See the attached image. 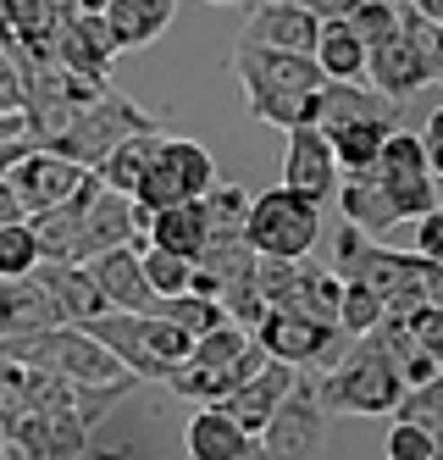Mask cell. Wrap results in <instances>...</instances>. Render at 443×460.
I'll list each match as a JSON object with an SVG mask.
<instances>
[{
	"label": "cell",
	"instance_id": "obj_1",
	"mask_svg": "<svg viewBox=\"0 0 443 460\" xmlns=\"http://www.w3.org/2000/svg\"><path fill=\"white\" fill-rule=\"evenodd\" d=\"M332 272L344 283L371 288L383 300V311H394V316H404L421 300L443 305V261H421L416 250H388L350 222L338 227V239H332Z\"/></svg>",
	"mask_w": 443,
	"mask_h": 460
},
{
	"label": "cell",
	"instance_id": "obj_2",
	"mask_svg": "<svg viewBox=\"0 0 443 460\" xmlns=\"http://www.w3.org/2000/svg\"><path fill=\"white\" fill-rule=\"evenodd\" d=\"M233 73L244 84V101L255 122L271 128H305L316 122L322 106V73L311 56H294V50H255V45H233Z\"/></svg>",
	"mask_w": 443,
	"mask_h": 460
},
{
	"label": "cell",
	"instance_id": "obj_3",
	"mask_svg": "<svg viewBox=\"0 0 443 460\" xmlns=\"http://www.w3.org/2000/svg\"><path fill=\"white\" fill-rule=\"evenodd\" d=\"M305 383H311V400L327 416H394L399 394H404L399 367L383 355V344L371 333L350 339V349L332 355L316 377L305 372Z\"/></svg>",
	"mask_w": 443,
	"mask_h": 460
},
{
	"label": "cell",
	"instance_id": "obj_4",
	"mask_svg": "<svg viewBox=\"0 0 443 460\" xmlns=\"http://www.w3.org/2000/svg\"><path fill=\"white\" fill-rule=\"evenodd\" d=\"M443 78V22L399 6V22L366 45V84L388 101H411Z\"/></svg>",
	"mask_w": 443,
	"mask_h": 460
},
{
	"label": "cell",
	"instance_id": "obj_5",
	"mask_svg": "<svg viewBox=\"0 0 443 460\" xmlns=\"http://www.w3.org/2000/svg\"><path fill=\"white\" fill-rule=\"evenodd\" d=\"M84 333L94 344H106L133 383H166L189 360V344H194L155 311H106V316L84 322Z\"/></svg>",
	"mask_w": 443,
	"mask_h": 460
},
{
	"label": "cell",
	"instance_id": "obj_6",
	"mask_svg": "<svg viewBox=\"0 0 443 460\" xmlns=\"http://www.w3.org/2000/svg\"><path fill=\"white\" fill-rule=\"evenodd\" d=\"M0 355L22 360L33 372H50L61 383H73V388H100V383L128 377L106 344H94L84 327H66V322L45 327V333H28V339H0Z\"/></svg>",
	"mask_w": 443,
	"mask_h": 460
},
{
	"label": "cell",
	"instance_id": "obj_7",
	"mask_svg": "<svg viewBox=\"0 0 443 460\" xmlns=\"http://www.w3.org/2000/svg\"><path fill=\"white\" fill-rule=\"evenodd\" d=\"M244 244L255 255H271V261H299V255H311L316 239H322V206L311 200H299L294 189H266V194H250V206H244Z\"/></svg>",
	"mask_w": 443,
	"mask_h": 460
},
{
	"label": "cell",
	"instance_id": "obj_8",
	"mask_svg": "<svg viewBox=\"0 0 443 460\" xmlns=\"http://www.w3.org/2000/svg\"><path fill=\"white\" fill-rule=\"evenodd\" d=\"M155 128V117L145 111V106H133L128 94H117V89H100L89 106H78L73 117L61 122V134L50 139V145H40V150H56V155H66V161H78V167H94L100 155H106L117 139H128V134H150Z\"/></svg>",
	"mask_w": 443,
	"mask_h": 460
},
{
	"label": "cell",
	"instance_id": "obj_9",
	"mask_svg": "<svg viewBox=\"0 0 443 460\" xmlns=\"http://www.w3.org/2000/svg\"><path fill=\"white\" fill-rule=\"evenodd\" d=\"M371 183L388 194L399 222H416V217L438 211V172H432V161H427V150L411 128H394L383 139L377 161H371Z\"/></svg>",
	"mask_w": 443,
	"mask_h": 460
},
{
	"label": "cell",
	"instance_id": "obj_10",
	"mask_svg": "<svg viewBox=\"0 0 443 460\" xmlns=\"http://www.w3.org/2000/svg\"><path fill=\"white\" fill-rule=\"evenodd\" d=\"M217 183V161L206 145L194 139H166L155 145L150 155V172L139 178V189H133V200H139L145 211H166V206H183V200H199Z\"/></svg>",
	"mask_w": 443,
	"mask_h": 460
},
{
	"label": "cell",
	"instance_id": "obj_11",
	"mask_svg": "<svg viewBox=\"0 0 443 460\" xmlns=\"http://www.w3.org/2000/svg\"><path fill=\"white\" fill-rule=\"evenodd\" d=\"M255 444L266 449V460H322L327 411L311 400V383H305V372L294 377V388L278 400V411L266 416V427L255 433Z\"/></svg>",
	"mask_w": 443,
	"mask_h": 460
},
{
	"label": "cell",
	"instance_id": "obj_12",
	"mask_svg": "<svg viewBox=\"0 0 443 460\" xmlns=\"http://www.w3.org/2000/svg\"><path fill=\"white\" fill-rule=\"evenodd\" d=\"M0 449H6V460H78L89 449V421L73 405L28 411L0 427Z\"/></svg>",
	"mask_w": 443,
	"mask_h": 460
},
{
	"label": "cell",
	"instance_id": "obj_13",
	"mask_svg": "<svg viewBox=\"0 0 443 460\" xmlns=\"http://www.w3.org/2000/svg\"><path fill=\"white\" fill-rule=\"evenodd\" d=\"M250 339L261 344L266 360H283V367H327V360L338 355V344H344V333H338L332 322H311V316H294V311H266Z\"/></svg>",
	"mask_w": 443,
	"mask_h": 460
},
{
	"label": "cell",
	"instance_id": "obj_14",
	"mask_svg": "<svg viewBox=\"0 0 443 460\" xmlns=\"http://www.w3.org/2000/svg\"><path fill=\"white\" fill-rule=\"evenodd\" d=\"M145 227H150V211H145L139 200L100 189L94 206H89V217H84V227H78V239H73V250H66V261H73V267H84V261L106 255V250H122V244L139 250V244H145Z\"/></svg>",
	"mask_w": 443,
	"mask_h": 460
},
{
	"label": "cell",
	"instance_id": "obj_15",
	"mask_svg": "<svg viewBox=\"0 0 443 460\" xmlns=\"http://www.w3.org/2000/svg\"><path fill=\"white\" fill-rule=\"evenodd\" d=\"M84 178H89V167H78V161H66V155H56V150L28 145V150L12 161L6 189L17 194L22 217H33V211H45V206H56V200H66V194H73Z\"/></svg>",
	"mask_w": 443,
	"mask_h": 460
},
{
	"label": "cell",
	"instance_id": "obj_16",
	"mask_svg": "<svg viewBox=\"0 0 443 460\" xmlns=\"http://www.w3.org/2000/svg\"><path fill=\"white\" fill-rule=\"evenodd\" d=\"M338 161L322 139V128L316 122H305V128H288V155H283V189H294L299 200H332V189H338Z\"/></svg>",
	"mask_w": 443,
	"mask_h": 460
},
{
	"label": "cell",
	"instance_id": "obj_17",
	"mask_svg": "<svg viewBox=\"0 0 443 460\" xmlns=\"http://www.w3.org/2000/svg\"><path fill=\"white\" fill-rule=\"evenodd\" d=\"M316 17L299 6V0H255V12L244 22L238 45H255V50H294V56H311L316 45Z\"/></svg>",
	"mask_w": 443,
	"mask_h": 460
},
{
	"label": "cell",
	"instance_id": "obj_18",
	"mask_svg": "<svg viewBox=\"0 0 443 460\" xmlns=\"http://www.w3.org/2000/svg\"><path fill=\"white\" fill-rule=\"evenodd\" d=\"M117 56L122 50H117V40H111V28H106L100 12L61 17V28H56V61H61V67H73L84 78H106Z\"/></svg>",
	"mask_w": 443,
	"mask_h": 460
},
{
	"label": "cell",
	"instance_id": "obj_19",
	"mask_svg": "<svg viewBox=\"0 0 443 460\" xmlns=\"http://www.w3.org/2000/svg\"><path fill=\"white\" fill-rule=\"evenodd\" d=\"M294 377H299V372H294V367H283V360H261V367H255L244 383H238L227 400H217V405H222V411H227V416H233V421L255 438L261 427H266V416L278 411V400L294 388Z\"/></svg>",
	"mask_w": 443,
	"mask_h": 460
},
{
	"label": "cell",
	"instance_id": "obj_20",
	"mask_svg": "<svg viewBox=\"0 0 443 460\" xmlns=\"http://www.w3.org/2000/svg\"><path fill=\"white\" fill-rule=\"evenodd\" d=\"M94 194H100V178L89 172L73 194H66V200H56V206L28 217V234H33V244H40V261H66V250H73L78 227H84V217L94 206Z\"/></svg>",
	"mask_w": 443,
	"mask_h": 460
},
{
	"label": "cell",
	"instance_id": "obj_21",
	"mask_svg": "<svg viewBox=\"0 0 443 460\" xmlns=\"http://www.w3.org/2000/svg\"><path fill=\"white\" fill-rule=\"evenodd\" d=\"M84 272L94 278L100 300H106L111 311H155V294L145 288V272H139V250L122 244V250H106L84 261Z\"/></svg>",
	"mask_w": 443,
	"mask_h": 460
},
{
	"label": "cell",
	"instance_id": "obj_22",
	"mask_svg": "<svg viewBox=\"0 0 443 460\" xmlns=\"http://www.w3.org/2000/svg\"><path fill=\"white\" fill-rule=\"evenodd\" d=\"M33 278L45 283L50 305H56V316H61L66 327H84V322H94V316L111 311L106 300H100L94 278H89L84 267H73V261H40V267H33Z\"/></svg>",
	"mask_w": 443,
	"mask_h": 460
},
{
	"label": "cell",
	"instance_id": "obj_23",
	"mask_svg": "<svg viewBox=\"0 0 443 460\" xmlns=\"http://www.w3.org/2000/svg\"><path fill=\"white\" fill-rule=\"evenodd\" d=\"M45 327H61V316L40 278L28 272L0 283V339H28V333H45Z\"/></svg>",
	"mask_w": 443,
	"mask_h": 460
},
{
	"label": "cell",
	"instance_id": "obj_24",
	"mask_svg": "<svg viewBox=\"0 0 443 460\" xmlns=\"http://www.w3.org/2000/svg\"><path fill=\"white\" fill-rule=\"evenodd\" d=\"M106 28L117 50H145L166 34V22L178 17V0H106Z\"/></svg>",
	"mask_w": 443,
	"mask_h": 460
},
{
	"label": "cell",
	"instance_id": "obj_25",
	"mask_svg": "<svg viewBox=\"0 0 443 460\" xmlns=\"http://www.w3.org/2000/svg\"><path fill=\"white\" fill-rule=\"evenodd\" d=\"M399 122H377V117H350V122H322V139L338 161V172H371L383 139L394 134Z\"/></svg>",
	"mask_w": 443,
	"mask_h": 460
},
{
	"label": "cell",
	"instance_id": "obj_26",
	"mask_svg": "<svg viewBox=\"0 0 443 460\" xmlns=\"http://www.w3.org/2000/svg\"><path fill=\"white\" fill-rule=\"evenodd\" d=\"M311 61H316L322 84H366V45L355 40V28L344 17H332V22L316 28Z\"/></svg>",
	"mask_w": 443,
	"mask_h": 460
},
{
	"label": "cell",
	"instance_id": "obj_27",
	"mask_svg": "<svg viewBox=\"0 0 443 460\" xmlns=\"http://www.w3.org/2000/svg\"><path fill=\"white\" fill-rule=\"evenodd\" d=\"M244 444H250V433H244V427H238L222 405H199V411L189 416V427H183L189 460H238V455H244Z\"/></svg>",
	"mask_w": 443,
	"mask_h": 460
},
{
	"label": "cell",
	"instance_id": "obj_28",
	"mask_svg": "<svg viewBox=\"0 0 443 460\" xmlns=\"http://www.w3.org/2000/svg\"><path fill=\"white\" fill-rule=\"evenodd\" d=\"M155 145H161V128H150V134H128V139H117L106 155H100L89 172L100 178V189L128 194V200H133V189H139V178L150 172V155H155Z\"/></svg>",
	"mask_w": 443,
	"mask_h": 460
},
{
	"label": "cell",
	"instance_id": "obj_29",
	"mask_svg": "<svg viewBox=\"0 0 443 460\" xmlns=\"http://www.w3.org/2000/svg\"><path fill=\"white\" fill-rule=\"evenodd\" d=\"M338 211H344L350 227H360V234H388V227L399 222V211L388 206V194L371 183V172H350V178H338Z\"/></svg>",
	"mask_w": 443,
	"mask_h": 460
},
{
	"label": "cell",
	"instance_id": "obj_30",
	"mask_svg": "<svg viewBox=\"0 0 443 460\" xmlns=\"http://www.w3.org/2000/svg\"><path fill=\"white\" fill-rule=\"evenodd\" d=\"M145 244H155V250H166V255L194 261V255H199V244H206V217H199V200H183V206L150 211Z\"/></svg>",
	"mask_w": 443,
	"mask_h": 460
},
{
	"label": "cell",
	"instance_id": "obj_31",
	"mask_svg": "<svg viewBox=\"0 0 443 460\" xmlns=\"http://www.w3.org/2000/svg\"><path fill=\"white\" fill-rule=\"evenodd\" d=\"M155 316H166V322H173L178 333H189V339H199V333H211V327L227 322L211 294H194V288L173 294V300H155Z\"/></svg>",
	"mask_w": 443,
	"mask_h": 460
},
{
	"label": "cell",
	"instance_id": "obj_32",
	"mask_svg": "<svg viewBox=\"0 0 443 460\" xmlns=\"http://www.w3.org/2000/svg\"><path fill=\"white\" fill-rule=\"evenodd\" d=\"M255 349V339H250V327H233V322H222V327H211V333H199L194 344H189V360L194 367H238Z\"/></svg>",
	"mask_w": 443,
	"mask_h": 460
},
{
	"label": "cell",
	"instance_id": "obj_33",
	"mask_svg": "<svg viewBox=\"0 0 443 460\" xmlns=\"http://www.w3.org/2000/svg\"><path fill=\"white\" fill-rule=\"evenodd\" d=\"M139 272H145V288L155 294V300H173V294H183V288H189L194 261L166 255V250H155V244H139Z\"/></svg>",
	"mask_w": 443,
	"mask_h": 460
},
{
	"label": "cell",
	"instance_id": "obj_34",
	"mask_svg": "<svg viewBox=\"0 0 443 460\" xmlns=\"http://www.w3.org/2000/svg\"><path fill=\"white\" fill-rule=\"evenodd\" d=\"M244 206H250V194L238 189V183H211L206 194H199V217H206V239L211 234H238L244 227Z\"/></svg>",
	"mask_w": 443,
	"mask_h": 460
},
{
	"label": "cell",
	"instance_id": "obj_35",
	"mask_svg": "<svg viewBox=\"0 0 443 460\" xmlns=\"http://www.w3.org/2000/svg\"><path fill=\"white\" fill-rule=\"evenodd\" d=\"M394 416L411 421V427H421V433H438L443 438V377L438 383H421V388H404L399 405H394Z\"/></svg>",
	"mask_w": 443,
	"mask_h": 460
},
{
	"label": "cell",
	"instance_id": "obj_36",
	"mask_svg": "<svg viewBox=\"0 0 443 460\" xmlns=\"http://www.w3.org/2000/svg\"><path fill=\"white\" fill-rule=\"evenodd\" d=\"M377 316H383V300L371 288H360V283H344V294H338V333L344 339H360V333H371L377 327Z\"/></svg>",
	"mask_w": 443,
	"mask_h": 460
},
{
	"label": "cell",
	"instance_id": "obj_37",
	"mask_svg": "<svg viewBox=\"0 0 443 460\" xmlns=\"http://www.w3.org/2000/svg\"><path fill=\"white\" fill-rule=\"evenodd\" d=\"M33 267H40V244H33V234H28V217L6 222V227H0V283H6V278H28Z\"/></svg>",
	"mask_w": 443,
	"mask_h": 460
},
{
	"label": "cell",
	"instance_id": "obj_38",
	"mask_svg": "<svg viewBox=\"0 0 443 460\" xmlns=\"http://www.w3.org/2000/svg\"><path fill=\"white\" fill-rule=\"evenodd\" d=\"M344 22L355 28V40H360V45H371V40H383L388 28L399 22V6H394V0H360V6H355Z\"/></svg>",
	"mask_w": 443,
	"mask_h": 460
},
{
	"label": "cell",
	"instance_id": "obj_39",
	"mask_svg": "<svg viewBox=\"0 0 443 460\" xmlns=\"http://www.w3.org/2000/svg\"><path fill=\"white\" fill-rule=\"evenodd\" d=\"M388 460H438V433H421V427H411V421H394Z\"/></svg>",
	"mask_w": 443,
	"mask_h": 460
},
{
	"label": "cell",
	"instance_id": "obj_40",
	"mask_svg": "<svg viewBox=\"0 0 443 460\" xmlns=\"http://www.w3.org/2000/svg\"><path fill=\"white\" fill-rule=\"evenodd\" d=\"M0 111H22V67L6 45H0Z\"/></svg>",
	"mask_w": 443,
	"mask_h": 460
},
{
	"label": "cell",
	"instance_id": "obj_41",
	"mask_svg": "<svg viewBox=\"0 0 443 460\" xmlns=\"http://www.w3.org/2000/svg\"><path fill=\"white\" fill-rule=\"evenodd\" d=\"M416 255L421 261H443V211L416 217Z\"/></svg>",
	"mask_w": 443,
	"mask_h": 460
},
{
	"label": "cell",
	"instance_id": "obj_42",
	"mask_svg": "<svg viewBox=\"0 0 443 460\" xmlns=\"http://www.w3.org/2000/svg\"><path fill=\"white\" fill-rule=\"evenodd\" d=\"M299 6L311 12L316 22H332V17H350V12L360 6V0H299Z\"/></svg>",
	"mask_w": 443,
	"mask_h": 460
},
{
	"label": "cell",
	"instance_id": "obj_43",
	"mask_svg": "<svg viewBox=\"0 0 443 460\" xmlns=\"http://www.w3.org/2000/svg\"><path fill=\"white\" fill-rule=\"evenodd\" d=\"M6 222H22V206H17V194L6 189V178H0V227Z\"/></svg>",
	"mask_w": 443,
	"mask_h": 460
},
{
	"label": "cell",
	"instance_id": "obj_44",
	"mask_svg": "<svg viewBox=\"0 0 443 460\" xmlns=\"http://www.w3.org/2000/svg\"><path fill=\"white\" fill-rule=\"evenodd\" d=\"M0 139H28V128H22V111H0Z\"/></svg>",
	"mask_w": 443,
	"mask_h": 460
},
{
	"label": "cell",
	"instance_id": "obj_45",
	"mask_svg": "<svg viewBox=\"0 0 443 460\" xmlns=\"http://www.w3.org/2000/svg\"><path fill=\"white\" fill-rule=\"evenodd\" d=\"M22 150H28V139H0V178L12 172V161H17Z\"/></svg>",
	"mask_w": 443,
	"mask_h": 460
},
{
	"label": "cell",
	"instance_id": "obj_46",
	"mask_svg": "<svg viewBox=\"0 0 443 460\" xmlns=\"http://www.w3.org/2000/svg\"><path fill=\"white\" fill-rule=\"evenodd\" d=\"M45 12H56V17H73V12H78V0H45Z\"/></svg>",
	"mask_w": 443,
	"mask_h": 460
},
{
	"label": "cell",
	"instance_id": "obj_47",
	"mask_svg": "<svg viewBox=\"0 0 443 460\" xmlns=\"http://www.w3.org/2000/svg\"><path fill=\"white\" fill-rule=\"evenodd\" d=\"M238 460H266V449H261V444L250 438V444H244V455H238Z\"/></svg>",
	"mask_w": 443,
	"mask_h": 460
},
{
	"label": "cell",
	"instance_id": "obj_48",
	"mask_svg": "<svg viewBox=\"0 0 443 460\" xmlns=\"http://www.w3.org/2000/svg\"><path fill=\"white\" fill-rule=\"evenodd\" d=\"M78 12H106V0H78Z\"/></svg>",
	"mask_w": 443,
	"mask_h": 460
},
{
	"label": "cell",
	"instance_id": "obj_49",
	"mask_svg": "<svg viewBox=\"0 0 443 460\" xmlns=\"http://www.w3.org/2000/svg\"><path fill=\"white\" fill-rule=\"evenodd\" d=\"M217 6H255V0H217Z\"/></svg>",
	"mask_w": 443,
	"mask_h": 460
},
{
	"label": "cell",
	"instance_id": "obj_50",
	"mask_svg": "<svg viewBox=\"0 0 443 460\" xmlns=\"http://www.w3.org/2000/svg\"><path fill=\"white\" fill-rule=\"evenodd\" d=\"M0 460H6V449H0Z\"/></svg>",
	"mask_w": 443,
	"mask_h": 460
}]
</instances>
